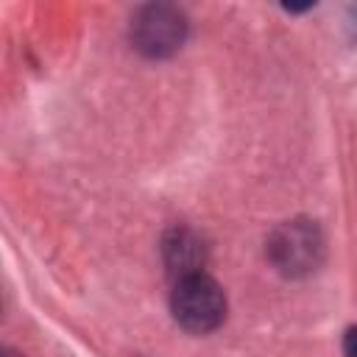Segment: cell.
Masks as SVG:
<instances>
[{
    "label": "cell",
    "mask_w": 357,
    "mask_h": 357,
    "mask_svg": "<svg viewBox=\"0 0 357 357\" xmlns=\"http://www.w3.org/2000/svg\"><path fill=\"white\" fill-rule=\"evenodd\" d=\"M170 310L173 318L195 335H206L212 329H218L226 318V296L220 290V284L206 276L204 271L181 276L173 287L170 296Z\"/></svg>",
    "instance_id": "cell-1"
},
{
    "label": "cell",
    "mask_w": 357,
    "mask_h": 357,
    "mask_svg": "<svg viewBox=\"0 0 357 357\" xmlns=\"http://www.w3.org/2000/svg\"><path fill=\"white\" fill-rule=\"evenodd\" d=\"M268 257L284 276H307L324 257V237L307 218L284 220L268 237Z\"/></svg>",
    "instance_id": "cell-2"
},
{
    "label": "cell",
    "mask_w": 357,
    "mask_h": 357,
    "mask_svg": "<svg viewBox=\"0 0 357 357\" xmlns=\"http://www.w3.org/2000/svg\"><path fill=\"white\" fill-rule=\"evenodd\" d=\"M187 36V17L176 6L151 3L142 6L131 20V42L151 59L173 56Z\"/></svg>",
    "instance_id": "cell-3"
},
{
    "label": "cell",
    "mask_w": 357,
    "mask_h": 357,
    "mask_svg": "<svg viewBox=\"0 0 357 357\" xmlns=\"http://www.w3.org/2000/svg\"><path fill=\"white\" fill-rule=\"evenodd\" d=\"M165 254H167L170 271L178 273V279L201 271V259H204L201 243L190 231H173L170 240L165 243Z\"/></svg>",
    "instance_id": "cell-4"
},
{
    "label": "cell",
    "mask_w": 357,
    "mask_h": 357,
    "mask_svg": "<svg viewBox=\"0 0 357 357\" xmlns=\"http://www.w3.org/2000/svg\"><path fill=\"white\" fill-rule=\"evenodd\" d=\"M343 357H357V326H349V329H346V337H343Z\"/></svg>",
    "instance_id": "cell-5"
},
{
    "label": "cell",
    "mask_w": 357,
    "mask_h": 357,
    "mask_svg": "<svg viewBox=\"0 0 357 357\" xmlns=\"http://www.w3.org/2000/svg\"><path fill=\"white\" fill-rule=\"evenodd\" d=\"M3 357H20L17 351H11V349H3Z\"/></svg>",
    "instance_id": "cell-6"
}]
</instances>
